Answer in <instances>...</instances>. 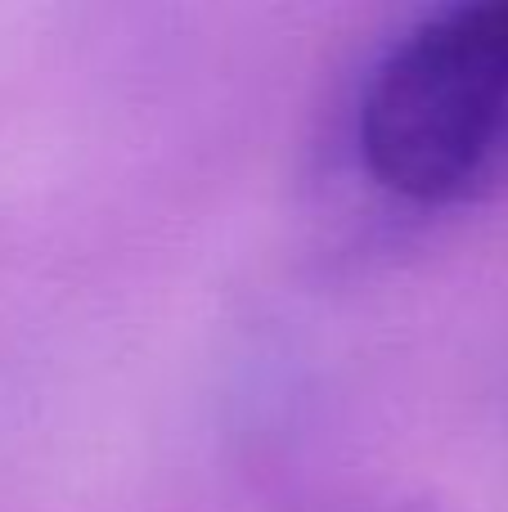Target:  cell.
<instances>
[{"label":"cell","instance_id":"cell-1","mask_svg":"<svg viewBox=\"0 0 508 512\" xmlns=\"http://www.w3.org/2000/svg\"><path fill=\"white\" fill-rule=\"evenodd\" d=\"M356 149L374 185L414 207L508 194V0L423 14L369 68Z\"/></svg>","mask_w":508,"mask_h":512},{"label":"cell","instance_id":"cell-2","mask_svg":"<svg viewBox=\"0 0 508 512\" xmlns=\"http://www.w3.org/2000/svg\"><path fill=\"white\" fill-rule=\"evenodd\" d=\"M374 512H410V508H374Z\"/></svg>","mask_w":508,"mask_h":512}]
</instances>
